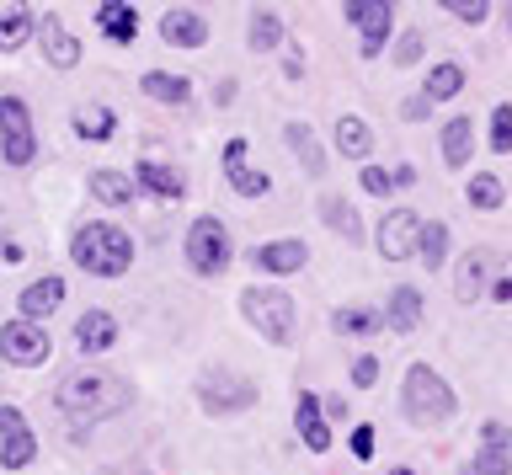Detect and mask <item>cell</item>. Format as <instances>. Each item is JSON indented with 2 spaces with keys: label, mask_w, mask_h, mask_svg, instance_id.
Here are the masks:
<instances>
[{
  "label": "cell",
  "mask_w": 512,
  "mask_h": 475,
  "mask_svg": "<svg viewBox=\"0 0 512 475\" xmlns=\"http://www.w3.org/2000/svg\"><path fill=\"white\" fill-rule=\"evenodd\" d=\"M128 401H134V390H128L118 374H107V369H80L70 379H59V390H54V406L75 427L118 417V411H128Z\"/></svg>",
  "instance_id": "cell-1"
},
{
  "label": "cell",
  "mask_w": 512,
  "mask_h": 475,
  "mask_svg": "<svg viewBox=\"0 0 512 475\" xmlns=\"http://www.w3.org/2000/svg\"><path fill=\"white\" fill-rule=\"evenodd\" d=\"M70 262L91 278H123L134 267V235L112 219H86L70 235Z\"/></svg>",
  "instance_id": "cell-2"
},
{
  "label": "cell",
  "mask_w": 512,
  "mask_h": 475,
  "mask_svg": "<svg viewBox=\"0 0 512 475\" xmlns=\"http://www.w3.org/2000/svg\"><path fill=\"white\" fill-rule=\"evenodd\" d=\"M454 390H448V379L432 369V363H411L406 369V385H400V411H406L411 427H443L454 417Z\"/></svg>",
  "instance_id": "cell-3"
},
{
  "label": "cell",
  "mask_w": 512,
  "mask_h": 475,
  "mask_svg": "<svg viewBox=\"0 0 512 475\" xmlns=\"http://www.w3.org/2000/svg\"><path fill=\"white\" fill-rule=\"evenodd\" d=\"M240 315H246V326H256L272 347H288L299 337V305L288 299L283 289H251L240 294Z\"/></svg>",
  "instance_id": "cell-4"
},
{
  "label": "cell",
  "mask_w": 512,
  "mask_h": 475,
  "mask_svg": "<svg viewBox=\"0 0 512 475\" xmlns=\"http://www.w3.org/2000/svg\"><path fill=\"white\" fill-rule=\"evenodd\" d=\"M182 257H187V267L198 278H219L224 267L235 262V241H230V230H224L219 214H198V219H192L187 241H182Z\"/></svg>",
  "instance_id": "cell-5"
},
{
  "label": "cell",
  "mask_w": 512,
  "mask_h": 475,
  "mask_svg": "<svg viewBox=\"0 0 512 475\" xmlns=\"http://www.w3.org/2000/svg\"><path fill=\"white\" fill-rule=\"evenodd\" d=\"M256 379L230 369V363H214V369L198 374V406L208 411V417H235V411H251L256 406Z\"/></svg>",
  "instance_id": "cell-6"
},
{
  "label": "cell",
  "mask_w": 512,
  "mask_h": 475,
  "mask_svg": "<svg viewBox=\"0 0 512 475\" xmlns=\"http://www.w3.org/2000/svg\"><path fill=\"white\" fill-rule=\"evenodd\" d=\"M0 161L11 171H27L38 161V123H32V107L16 91L0 97Z\"/></svg>",
  "instance_id": "cell-7"
},
{
  "label": "cell",
  "mask_w": 512,
  "mask_h": 475,
  "mask_svg": "<svg viewBox=\"0 0 512 475\" xmlns=\"http://www.w3.org/2000/svg\"><path fill=\"white\" fill-rule=\"evenodd\" d=\"M395 11H400V0H342L347 27H358V54L363 59H379L395 43Z\"/></svg>",
  "instance_id": "cell-8"
},
{
  "label": "cell",
  "mask_w": 512,
  "mask_h": 475,
  "mask_svg": "<svg viewBox=\"0 0 512 475\" xmlns=\"http://www.w3.org/2000/svg\"><path fill=\"white\" fill-rule=\"evenodd\" d=\"M48 353H54V342H48V331L38 321H22V315H16V321L0 326V358L16 363V369H43Z\"/></svg>",
  "instance_id": "cell-9"
},
{
  "label": "cell",
  "mask_w": 512,
  "mask_h": 475,
  "mask_svg": "<svg viewBox=\"0 0 512 475\" xmlns=\"http://www.w3.org/2000/svg\"><path fill=\"white\" fill-rule=\"evenodd\" d=\"M416 235H422V214L416 209H384L379 230H374V246L384 262H411L416 257Z\"/></svg>",
  "instance_id": "cell-10"
},
{
  "label": "cell",
  "mask_w": 512,
  "mask_h": 475,
  "mask_svg": "<svg viewBox=\"0 0 512 475\" xmlns=\"http://www.w3.org/2000/svg\"><path fill=\"white\" fill-rule=\"evenodd\" d=\"M38 459V433L22 406H0V470H27Z\"/></svg>",
  "instance_id": "cell-11"
},
{
  "label": "cell",
  "mask_w": 512,
  "mask_h": 475,
  "mask_svg": "<svg viewBox=\"0 0 512 475\" xmlns=\"http://www.w3.org/2000/svg\"><path fill=\"white\" fill-rule=\"evenodd\" d=\"M246 155H251V139H246V134L224 139V155H219V161H224V177H230L235 198H267V193H272V177H267V171H256Z\"/></svg>",
  "instance_id": "cell-12"
},
{
  "label": "cell",
  "mask_w": 512,
  "mask_h": 475,
  "mask_svg": "<svg viewBox=\"0 0 512 475\" xmlns=\"http://www.w3.org/2000/svg\"><path fill=\"white\" fill-rule=\"evenodd\" d=\"M32 38H38V49H43V59H48L54 70H75L80 59H86V43H80L70 27H64L59 11H43V17H38V33H32Z\"/></svg>",
  "instance_id": "cell-13"
},
{
  "label": "cell",
  "mask_w": 512,
  "mask_h": 475,
  "mask_svg": "<svg viewBox=\"0 0 512 475\" xmlns=\"http://www.w3.org/2000/svg\"><path fill=\"white\" fill-rule=\"evenodd\" d=\"M128 177L139 182V193H144V198H160V203H182V198H187V177H182V166L155 161V155H139Z\"/></svg>",
  "instance_id": "cell-14"
},
{
  "label": "cell",
  "mask_w": 512,
  "mask_h": 475,
  "mask_svg": "<svg viewBox=\"0 0 512 475\" xmlns=\"http://www.w3.org/2000/svg\"><path fill=\"white\" fill-rule=\"evenodd\" d=\"M304 262H310V246L294 241V235L251 246V267H256V273H267V278H294V273H304Z\"/></svg>",
  "instance_id": "cell-15"
},
{
  "label": "cell",
  "mask_w": 512,
  "mask_h": 475,
  "mask_svg": "<svg viewBox=\"0 0 512 475\" xmlns=\"http://www.w3.org/2000/svg\"><path fill=\"white\" fill-rule=\"evenodd\" d=\"M470 475H512V427L507 422L480 427V449L470 459Z\"/></svg>",
  "instance_id": "cell-16"
},
{
  "label": "cell",
  "mask_w": 512,
  "mask_h": 475,
  "mask_svg": "<svg viewBox=\"0 0 512 475\" xmlns=\"http://www.w3.org/2000/svg\"><path fill=\"white\" fill-rule=\"evenodd\" d=\"M491 267H496V251L491 246H470V251H464L459 273H454V299H459V305H480V299H486Z\"/></svg>",
  "instance_id": "cell-17"
},
{
  "label": "cell",
  "mask_w": 512,
  "mask_h": 475,
  "mask_svg": "<svg viewBox=\"0 0 512 475\" xmlns=\"http://www.w3.org/2000/svg\"><path fill=\"white\" fill-rule=\"evenodd\" d=\"M160 43H166V49H187V54L208 49V22L187 6H166L160 11Z\"/></svg>",
  "instance_id": "cell-18"
},
{
  "label": "cell",
  "mask_w": 512,
  "mask_h": 475,
  "mask_svg": "<svg viewBox=\"0 0 512 475\" xmlns=\"http://www.w3.org/2000/svg\"><path fill=\"white\" fill-rule=\"evenodd\" d=\"M38 33V11L32 0H0V54H22Z\"/></svg>",
  "instance_id": "cell-19"
},
{
  "label": "cell",
  "mask_w": 512,
  "mask_h": 475,
  "mask_svg": "<svg viewBox=\"0 0 512 475\" xmlns=\"http://www.w3.org/2000/svg\"><path fill=\"white\" fill-rule=\"evenodd\" d=\"M294 427H299V443H304L310 454H326V449H331V422H326V411H320V395H315V390H299Z\"/></svg>",
  "instance_id": "cell-20"
},
{
  "label": "cell",
  "mask_w": 512,
  "mask_h": 475,
  "mask_svg": "<svg viewBox=\"0 0 512 475\" xmlns=\"http://www.w3.org/2000/svg\"><path fill=\"white\" fill-rule=\"evenodd\" d=\"M422 315H427V299L416 283H395L390 299H384V326L400 331V337H411L416 326H422Z\"/></svg>",
  "instance_id": "cell-21"
},
{
  "label": "cell",
  "mask_w": 512,
  "mask_h": 475,
  "mask_svg": "<svg viewBox=\"0 0 512 475\" xmlns=\"http://www.w3.org/2000/svg\"><path fill=\"white\" fill-rule=\"evenodd\" d=\"M86 193L102 203V209H128V203L139 198V182L128 177V171H118V166H96L86 177Z\"/></svg>",
  "instance_id": "cell-22"
},
{
  "label": "cell",
  "mask_w": 512,
  "mask_h": 475,
  "mask_svg": "<svg viewBox=\"0 0 512 475\" xmlns=\"http://www.w3.org/2000/svg\"><path fill=\"white\" fill-rule=\"evenodd\" d=\"M64 305V278L59 273H43L38 283H27L22 294H16V310H22V321H48V315H54Z\"/></svg>",
  "instance_id": "cell-23"
},
{
  "label": "cell",
  "mask_w": 512,
  "mask_h": 475,
  "mask_svg": "<svg viewBox=\"0 0 512 475\" xmlns=\"http://www.w3.org/2000/svg\"><path fill=\"white\" fill-rule=\"evenodd\" d=\"M96 33H102L107 43H118V49H134L139 11L128 6V0H102V6H96Z\"/></svg>",
  "instance_id": "cell-24"
},
{
  "label": "cell",
  "mask_w": 512,
  "mask_h": 475,
  "mask_svg": "<svg viewBox=\"0 0 512 475\" xmlns=\"http://www.w3.org/2000/svg\"><path fill=\"white\" fill-rule=\"evenodd\" d=\"M75 347L80 353H112V347H118V315L112 310H86L75 321Z\"/></svg>",
  "instance_id": "cell-25"
},
{
  "label": "cell",
  "mask_w": 512,
  "mask_h": 475,
  "mask_svg": "<svg viewBox=\"0 0 512 475\" xmlns=\"http://www.w3.org/2000/svg\"><path fill=\"white\" fill-rule=\"evenodd\" d=\"M331 145H336L342 161H363L368 166V155H374V129H368V118L342 113V118H336V129H331Z\"/></svg>",
  "instance_id": "cell-26"
},
{
  "label": "cell",
  "mask_w": 512,
  "mask_h": 475,
  "mask_svg": "<svg viewBox=\"0 0 512 475\" xmlns=\"http://www.w3.org/2000/svg\"><path fill=\"white\" fill-rule=\"evenodd\" d=\"M283 145H288V155L304 166V177H326V150L315 145V129L304 118H288L283 123Z\"/></svg>",
  "instance_id": "cell-27"
},
{
  "label": "cell",
  "mask_w": 512,
  "mask_h": 475,
  "mask_svg": "<svg viewBox=\"0 0 512 475\" xmlns=\"http://www.w3.org/2000/svg\"><path fill=\"white\" fill-rule=\"evenodd\" d=\"M438 150H443V166L448 171H464L470 166V150H475V118L470 113H454L443 123V134H438Z\"/></svg>",
  "instance_id": "cell-28"
},
{
  "label": "cell",
  "mask_w": 512,
  "mask_h": 475,
  "mask_svg": "<svg viewBox=\"0 0 512 475\" xmlns=\"http://www.w3.org/2000/svg\"><path fill=\"white\" fill-rule=\"evenodd\" d=\"M139 91L160 107H187L192 102V75H176V70H144L139 75Z\"/></svg>",
  "instance_id": "cell-29"
},
{
  "label": "cell",
  "mask_w": 512,
  "mask_h": 475,
  "mask_svg": "<svg viewBox=\"0 0 512 475\" xmlns=\"http://www.w3.org/2000/svg\"><path fill=\"white\" fill-rule=\"evenodd\" d=\"M70 129H75V139H86V145H107V139L118 134V113H112L107 102H86L70 113Z\"/></svg>",
  "instance_id": "cell-30"
},
{
  "label": "cell",
  "mask_w": 512,
  "mask_h": 475,
  "mask_svg": "<svg viewBox=\"0 0 512 475\" xmlns=\"http://www.w3.org/2000/svg\"><path fill=\"white\" fill-rule=\"evenodd\" d=\"M320 225H326L331 235H342L347 246L363 241V219H358V209H352V198H342V193L320 198Z\"/></svg>",
  "instance_id": "cell-31"
},
{
  "label": "cell",
  "mask_w": 512,
  "mask_h": 475,
  "mask_svg": "<svg viewBox=\"0 0 512 475\" xmlns=\"http://www.w3.org/2000/svg\"><path fill=\"white\" fill-rule=\"evenodd\" d=\"M283 38H288V27H283L278 11L256 6L251 17H246V49H256V54H278V49H283Z\"/></svg>",
  "instance_id": "cell-32"
},
{
  "label": "cell",
  "mask_w": 512,
  "mask_h": 475,
  "mask_svg": "<svg viewBox=\"0 0 512 475\" xmlns=\"http://www.w3.org/2000/svg\"><path fill=\"white\" fill-rule=\"evenodd\" d=\"M331 331H336V337H379V331H384V310H374V305H342V310H331Z\"/></svg>",
  "instance_id": "cell-33"
},
{
  "label": "cell",
  "mask_w": 512,
  "mask_h": 475,
  "mask_svg": "<svg viewBox=\"0 0 512 475\" xmlns=\"http://www.w3.org/2000/svg\"><path fill=\"white\" fill-rule=\"evenodd\" d=\"M464 86H470V75H464L459 59H438V65L427 70V86H422V91H427L432 102H454Z\"/></svg>",
  "instance_id": "cell-34"
},
{
  "label": "cell",
  "mask_w": 512,
  "mask_h": 475,
  "mask_svg": "<svg viewBox=\"0 0 512 475\" xmlns=\"http://www.w3.org/2000/svg\"><path fill=\"white\" fill-rule=\"evenodd\" d=\"M464 203H470V209H480V214L502 209V203H507V182L496 177V171H475V177L464 182Z\"/></svg>",
  "instance_id": "cell-35"
},
{
  "label": "cell",
  "mask_w": 512,
  "mask_h": 475,
  "mask_svg": "<svg viewBox=\"0 0 512 475\" xmlns=\"http://www.w3.org/2000/svg\"><path fill=\"white\" fill-rule=\"evenodd\" d=\"M416 257H422L427 273L448 262V225H443V219H422V235H416Z\"/></svg>",
  "instance_id": "cell-36"
},
{
  "label": "cell",
  "mask_w": 512,
  "mask_h": 475,
  "mask_svg": "<svg viewBox=\"0 0 512 475\" xmlns=\"http://www.w3.org/2000/svg\"><path fill=\"white\" fill-rule=\"evenodd\" d=\"M422 54H427V33H422V27H406V33L390 43V65H400V70L422 65Z\"/></svg>",
  "instance_id": "cell-37"
},
{
  "label": "cell",
  "mask_w": 512,
  "mask_h": 475,
  "mask_svg": "<svg viewBox=\"0 0 512 475\" xmlns=\"http://www.w3.org/2000/svg\"><path fill=\"white\" fill-rule=\"evenodd\" d=\"M486 145L496 155H512V102H496L491 107V134H486Z\"/></svg>",
  "instance_id": "cell-38"
},
{
  "label": "cell",
  "mask_w": 512,
  "mask_h": 475,
  "mask_svg": "<svg viewBox=\"0 0 512 475\" xmlns=\"http://www.w3.org/2000/svg\"><path fill=\"white\" fill-rule=\"evenodd\" d=\"M438 6L448 11L454 22H464V27H480L496 11V0H438Z\"/></svg>",
  "instance_id": "cell-39"
},
{
  "label": "cell",
  "mask_w": 512,
  "mask_h": 475,
  "mask_svg": "<svg viewBox=\"0 0 512 475\" xmlns=\"http://www.w3.org/2000/svg\"><path fill=\"white\" fill-rule=\"evenodd\" d=\"M358 187H363L368 198H395V193H400V187H395V171H384V166H374V161L358 171Z\"/></svg>",
  "instance_id": "cell-40"
},
{
  "label": "cell",
  "mask_w": 512,
  "mask_h": 475,
  "mask_svg": "<svg viewBox=\"0 0 512 475\" xmlns=\"http://www.w3.org/2000/svg\"><path fill=\"white\" fill-rule=\"evenodd\" d=\"M374 379H379V358H374V353L352 358V385H358V390H368Z\"/></svg>",
  "instance_id": "cell-41"
},
{
  "label": "cell",
  "mask_w": 512,
  "mask_h": 475,
  "mask_svg": "<svg viewBox=\"0 0 512 475\" xmlns=\"http://www.w3.org/2000/svg\"><path fill=\"white\" fill-rule=\"evenodd\" d=\"M427 113H432V97H427V91H416V97L400 102V118H406V123H422Z\"/></svg>",
  "instance_id": "cell-42"
},
{
  "label": "cell",
  "mask_w": 512,
  "mask_h": 475,
  "mask_svg": "<svg viewBox=\"0 0 512 475\" xmlns=\"http://www.w3.org/2000/svg\"><path fill=\"white\" fill-rule=\"evenodd\" d=\"M352 454H358V459H374V427H352Z\"/></svg>",
  "instance_id": "cell-43"
},
{
  "label": "cell",
  "mask_w": 512,
  "mask_h": 475,
  "mask_svg": "<svg viewBox=\"0 0 512 475\" xmlns=\"http://www.w3.org/2000/svg\"><path fill=\"white\" fill-rule=\"evenodd\" d=\"M304 70H310L304 49H288V54H283V75H288V81H304Z\"/></svg>",
  "instance_id": "cell-44"
},
{
  "label": "cell",
  "mask_w": 512,
  "mask_h": 475,
  "mask_svg": "<svg viewBox=\"0 0 512 475\" xmlns=\"http://www.w3.org/2000/svg\"><path fill=\"white\" fill-rule=\"evenodd\" d=\"M320 411H326V422H347V417H352L342 395H331V401H320Z\"/></svg>",
  "instance_id": "cell-45"
},
{
  "label": "cell",
  "mask_w": 512,
  "mask_h": 475,
  "mask_svg": "<svg viewBox=\"0 0 512 475\" xmlns=\"http://www.w3.org/2000/svg\"><path fill=\"white\" fill-rule=\"evenodd\" d=\"M486 294H491V305H512V273H507V278H496Z\"/></svg>",
  "instance_id": "cell-46"
},
{
  "label": "cell",
  "mask_w": 512,
  "mask_h": 475,
  "mask_svg": "<svg viewBox=\"0 0 512 475\" xmlns=\"http://www.w3.org/2000/svg\"><path fill=\"white\" fill-rule=\"evenodd\" d=\"M0 257H6V267H16V262H22V241H11V235H6V241H0Z\"/></svg>",
  "instance_id": "cell-47"
},
{
  "label": "cell",
  "mask_w": 512,
  "mask_h": 475,
  "mask_svg": "<svg viewBox=\"0 0 512 475\" xmlns=\"http://www.w3.org/2000/svg\"><path fill=\"white\" fill-rule=\"evenodd\" d=\"M235 91H240L235 81H219V91H214V107H230V102H235Z\"/></svg>",
  "instance_id": "cell-48"
},
{
  "label": "cell",
  "mask_w": 512,
  "mask_h": 475,
  "mask_svg": "<svg viewBox=\"0 0 512 475\" xmlns=\"http://www.w3.org/2000/svg\"><path fill=\"white\" fill-rule=\"evenodd\" d=\"M395 187H416V166H411V161L395 166Z\"/></svg>",
  "instance_id": "cell-49"
},
{
  "label": "cell",
  "mask_w": 512,
  "mask_h": 475,
  "mask_svg": "<svg viewBox=\"0 0 512 475\" xmlns=\"http://www.w3.org/2000/svg\"><path fill=\"white\" fill-rule=\"evenodd\" d=\"M502 27H507V38H512V0H502Z\"/></svg>",
  "instance_id": "cell-50"
},
{
  "label": "cell",
  "mask_w": 512,
  "mask_h": 475,
  "mask_svg": "<svg viewBox=\"0 0 512 475\" xmlns=\"http://www.w3.org/2000/svg\"><path fill=\"white\" fill-rule=\"evenodd\" d=\"M390 475H416V470H411V465H400V470H390Z\"/></svg>",
  "instance_id": "cell-51"
}]
</instances>
